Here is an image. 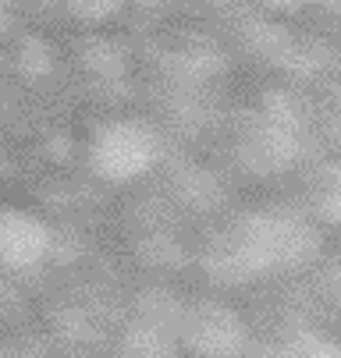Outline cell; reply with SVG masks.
<instances>
[{"instance_id": "cell-1", "label": "cell", "mask_w": 341, "mask_h": 358, "mask_svg": "<svg viewBox=\"0 0 341 358\" xmlns=\"http://www.w3.org/2000/svg\"><path fill=\"white\" fill-rule=\"evenodd\" d=\"M327 234L263 199H242L231 213L207 224L192 248V284L224 298L274 284L323 259Z\"/></svg>"}, {"instance_id": "cell-2", "label": "cell", "mask_w": 341, "mask_h": 358, "mask_svg": "<svg viewBox=\"0 0 341 358\" xmlns=\"http://www.w3.org/2000/svg\"><path fill=\"white\" fill-rule=\"evenodd\" d=\"M235 309L249 320L256 337L267 348V358H341V348L302 320L281 313L260 294H235Z\"/></svg>"}, {"instance_id": "cell-3", "label": "cell", "mask_w": 341, "mask_h": 358, "mask_svg": "<svg viewBox=\"0 0 341 358\" xmlns=\"http://www.w3.org/2000/svg\"><path fill=\"white\" fill-rule=\"evenodd\" d=\"M323 270H330L337 280H341V234H334V238H327V248H323Z\"/></svg>"}, {"instance_id": "cell-4", "label": "cell", "mask_w": 341, "mask_h": 358, "mask_svg": "<svg viewBox=\"0 0 341 358\" xmlns=\"http://www.w3.org/2000/svg\"><path fill=\"white\" fill-rule=\"evenodd\" d=\"M337 8H341V0H316V15H313V18H302V22H320V18H330V15H337Z\"/></svg>"}, {"instance_id": "cell-5", "label": "cell", "mask_w": 341, "mask_h": 358, "mask_svg": "<svg viewBox=\"0 0 341 358\" xmlns=\"http://www.w3.org/2000/svg\"><path fill=\"white\" fill-rule=\"evenodd\" d=\"M0 181H4V157H0Z\"/></svg>"}]
</instances>
